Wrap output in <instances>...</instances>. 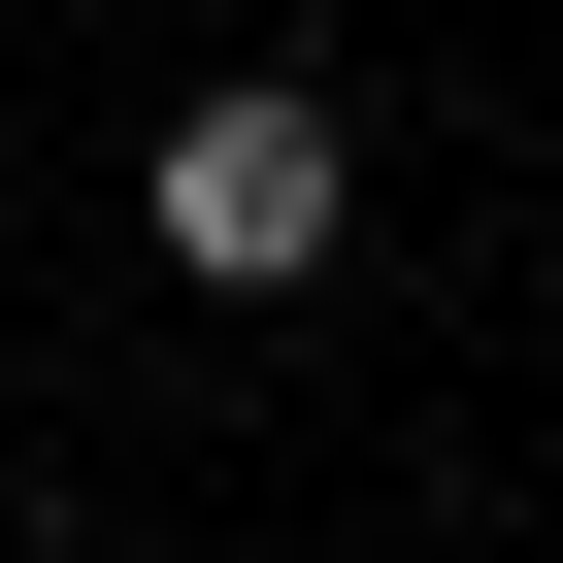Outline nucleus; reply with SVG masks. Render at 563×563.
<instances>
[{
    "instance_id": "nucleus-1",
    "label": "nucleus",
    "mask_w": 563,
    "mask_h": 563,
    "mask_svg": "<svg viewBox=\"0 0 563 563\" xmlns=\"http://www.w3.org/2000/svg\"><path fill=\"white\" fill-rule=\"evenodd\" d=\"M332 199H365L332 67H232V100H166V265H199V299H299V265H332Z\"/></svg>"
}]
</instances>
